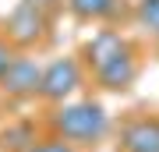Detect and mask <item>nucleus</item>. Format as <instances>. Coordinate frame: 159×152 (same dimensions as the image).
<instances>
[{
	"instance_id": "1",
	"label": "nucleus",
	"mask_w": 159,
	"mask_h": 152,
	"mask_svg": "<svg viewBox=\"0 0 159 152\" xmlns=\"http://www.w3.org/2000/svg\"><path fill=\"white\" fill-rule=\"evenodd\" d=\"M57 138L71 141V145H96V141L110 131V113L92 99L81 103H64V106L50 117Z\"/></svg>"
},
{
	"instance_id": "2",
	"label": "nucleus",
	"mask_w": 159,
	"mask_h": 152,
	"mask_svg": "<svg viewBox=\"0 0 159 152\" xmlns=\"http://www.w3.org/2000/svg\"><path fill=\"white\" fill-rule=\"evenodd\" d=\"M85 74H81V64L74 57H64V60H53L43 67V81H39V99L46 103H64L71 92L81 89Z\"/></svg>"
},
{
	"instance_id": "3",
	"label": "nucleus",
	"mask_w": 159,
	"mask_h": 152,
	"mask_svg": "<svg viewBox=\"0 0 159 152\" xmlns=\"http://www.w3.org/2000/svg\"><path fill=\"white\" fill-rule=\"evenodd\" d=\"M46 35V7L32 0H18L7 14V43L11 46H32Z\"/></svg>"
},
{
	"instance_id": "4",
	"label": "nucleus",
	"mask_w": 159,
	"mask_h": 152,
	"mask_svg": "<svg viewBox=\"0 0 159 152\" xmlns=\"http://www.w3.org/2000/svg\"><path fill=\"white\" fill-rule=\"evenodd\" d=\"M39 81H43V67L32 60V57H11L4 71H0V92L4 96H14V99H29V96H39Z\"/></svg>"
},
{
	"instance_id": "5",
	"label": "nucleus",
	"mask_w": 159,
	"mask_h": 152,
	"mask_svg": "<svg viewBox=\"0 0 159 152\" xmlns=\"http://www.w3.org/2000/svg\"><path fill=\"white\" fill-rule=\"evenodd\" d=\"M134 78H138V57L131 50V43L120 46L106 64L96 67V81H99V89H106V92H124V89L134 85Z\"/></svg>"
},
{
	"instance_id": "6",
	"label": "nucleus",
	"mask_w": 159,
	"mask_h": 152,
	"mask_svg": "<svg viewBox=\"0 0 159 152\" xmlns=\"http://www.w3.org/2000/svg\"><path fill=\"white\" fill-rule=\"evenodd\" d=\"M120 152H159V120L138 117L120 131Z\"/></svg>"
},
{
	"instance_id": "7",
	"label": "nucleus",
	"mask_w": 159,
	"mask_h": 152,
	"mask_svg": "<svg viewBox=\"0 0 159 152\" xmlns=\"http://www.w3.org/2000/svg\"><path fill=\"white\" fill-rule=\"evenodd\" d=\"M120 46H127V39L120 32H113V28H102V32H96L92 35V43L85 46V60H89V67L96 71L99 64H106L110 57H113Z\"/></svg>"
},
{
	"instance_id": "8",
	"label": "nucleus",
	"mask_w": 159,
	"mask_h": 152,
	"mask_svg": "<svg viewBox=\"0 0 159 152\" xmlns=\"http://www.w3.org/2000/svg\"><path fill=\"white\" fill-rule=\"evenodd\" d=\"M67 11L81 21H106L124 11V0H67Z\"/></svg>"
},
{
	"instance_id": "9",
	"label": "nucleus",
	"mask_w": 159,
	"mask_h": 152,
	"mask_svg": "<svg viewBox=\"0 0 159 152\" xmlns=\"http://www.w3.org/2000/svg\"><path fill=\"white\" fill-rule=\"evenodd\" d=\"M35 141H39V131H35L32 120H14V124H7L0 131V149L4 152H25Z\"/></svg>"
},
{
	"instance_id": "10",
	"label": "nucleus",
	"mask_w": 159,
	"mask_h": 152,
	"mask_svg": "<svg viewBox=\"0 0 159 152\" xmlns=\"http://www.w3.org/2000/svg\"><path fill=\"white\" fill-rule=\"evenodd\" d=\"M138 18L152 32H159V0H138Z\"/></svg>"
},
{
	"instance_id": "11",
	"label": "nucleus",
	"mask_w": 159,
	"mask_h": 152,
	"mask_svg": "<svg viewBox=\"0 0 159 152\" xmlns=\"http://www.w3.org/2000/svg\"><path fill=\"white\" fill-rule=\"evenodd\" d=\"M25 152H78L71 145V141H64V138H46V141H35L32 149H25Z\"/></svg>"
},
{
	"instance_id": "12",
	"label": "nucleus",
	"mask_w": 159,
	"mask_h": 152,
	"mask_svg": "<svg viewBox=\"0 0 159 152\" xmlns=\"http://www.w3.org/2000/svg\"><path fill=\"white\" fill-rule=\"evenodd\" d=\"M11 57H14V46L7 43V39H0V71H4L7 64H11Z\"/></svg>"
},
{
	"instance_id": "13",
	"label": "nucleus",
	"mask_w": 159,
	"mask_h": 152,
	"mask_svg": "<svg viewBox=\"0 0 159 152\" xmlns=\"http://www.w3.org/2000/svg\"><path fill=\"white\" fill-rule=\"evenodd\" d=\"M32 4H39V7H53L57 0H32Z\"/></svg>"
},
{
	"instance_id": "14",
	"label": "nucleus",
	"mask_w": 159,
	"mask_h": 152,
	"mask_svg": "<svg viewBox=\"0 0 159 152\" xmlns=\"http://www.w3.org/2000/svg\"><path fill=\"white\" fill-rule=\"evenodd\" d=\"M156 39H159V32H156Z\"/></svg>"
}]
</instances>
